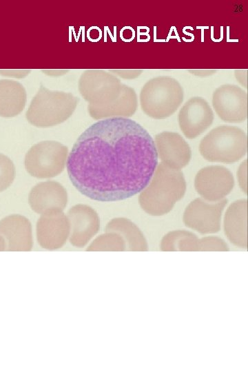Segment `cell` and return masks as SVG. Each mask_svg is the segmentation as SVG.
<instances>
[{
	"mask_svg": "<svg viewBox=\"0 0 248 372\" xmlns=\"http://www.w3.org/2000/svg\"><path fill=\"white\" fill-rule=\"evenodd\" d=\"M185 191L186 182L183 172L161 162L149 184L141 191L139 203L147 214L163 216L172 209Z\"/></svg>",
	"mask_w": 248,
	"mask_h": 372,
	"instance_id": "cell-3",
	"label": "cell"
},
{
	"mask_svg": "<svg viewBox=\"0 0 248 372\" xmlns=\"http://www.w3.org/2000/svg\"><path fill=\"white\" fill-rule=\"evenodd\" d=\"M48 72H50L49 74H50V75H52V76H58V75H60V74L61 75V74H63L67 72L68 71H63V70L59 71V70H56V71L54 72V70H50V71H48Z\"/></svg>",
	"mask_w": 248,
	"mask_h": 372,
	"instance_id": "cell-29",
	"label": "cell"
},
{
	"mask_svg": "<svg viewBox=\"0 0 248 372\" xmlns=\"http://www.w3.org/2000/svg\"><path fill=\"white\" fill-rule=\"evenodd\" d=\"M198 237L185 230H174L167 233L161 240L163 251H196Z\"/></svg>",
	"mask_w": 248,
	"mask_h": 372,
	"instance_id": "cell-20",
	"label": "cell"
},
{
	"mask_svg": "<svg viewBox=\"0 0 248 372\" xmlns=\"http://www.w3.org/2000/svg\"><path fill=\"white\" fill-rule=\"evenodd\" d=\"M247 160H245L239 166V168L237 172V177L239 185L244 192L245 194H247Z\"/></svg>",
	"mask_w": 248,
	"mask_h": 372,
	"instance_id": "cell-24",
	"label": "cell"
},
{
	"mask_svg": "<svg viewBox=\"0 0 248 372\" xmlns=\"http://www.w3.org/2000/svg\"><path fill=\"white\" fill-rule=\"evenodd\" d=\"M212 106L223 121L242 123L247 117V94L236 85H222L213 93Z\"/></svg>",
	"mask_w": 248,
	"mask_h": 372,
	"instance_id": "cell-9",
	"label": "cell"
},
{
	"mask_svg": "<svg viewBox=\"0 0 248 372\" xmlns=\"http://www.w3.org/2000/svg\"><path fill=\"white\" fill-rule=\"evenodd\" d=\"M154 143L161 163L180 170L189 163L192 150L187 142L178 134L164 131L155 136Z\"/></svg>",
	"mask_w": 248,
	"mask_h": 372,
	"instance_id": "cell-14",
	"label": "cell"
},
{
	"mask_svg": "<svg viewBox=\"0 0 248 372\" xmlns=\"http://www.w3.org/2000/svg\"><path fill=\"white\" fill-rule=\"evenodd\" d=\"M234 179L231 172L221 165H209L200 169L195 176L196 192L207 201L217 202L232 190Z\"/></svg>",
	"mask_w": 248,
	"mask_h": 372,
	"instance_id": "cell-10",
	"label": "cell"
},
{
	"mask_svg": "<svg viewBox=\"0 0 248 372\" xmlns=\"http://www.w3.org/2000/svg\"><path fill=\"white\" fill-rule=\"evenodd\" d=\"M86 250L123 251H126V244L120 234L115 232H105L94 239Z\"/></svg>",
	"mask_w": 248,
	"mask_h": 372,
	"instance_id": "cell-21",
	"label": "cell"
},
{
	"mask_svg": "<svg viewBox=\"0 0 248 372\" xmlns=\"http://www.w3.org/2000/svg\"><path fill=\"white\" fill-rule=\"evenodd\" d=\"M224 231L235 246L247 247V200H238L227 208L224 217Z\"/></svg>",
	"mask_w": 248,
	"mask_h": 372,
	"instance_id": "cell-17",
	"label": "cell"
},
{
	"mask_svg": "<svg viewBox=\"0 0 248 372\" xmlns=\"http://www.w3.org/2000/svg\"><path fill=\"white\" fill-rule=\"evenodd\" d=\"M30 70H0V74L3 76L21 79L25 77Z\"/></svg>",
	"mask_w": 248,
	"mask_h": 372,
	"instance_id": "cell-26",
	"label": "cell"
},
{
	"mask_svg": "<svg viewBox=\"0 0 248 372\" xmlns=\"http://www.w3.org/2000/svg\"><path fill=\"white\" fill-rule=\"evenodd\" d=\"M6 251V244L3 238L0 236V251Z\"/></svg>",
	"mask_w": 248,
	"mask_h": 372,
	"instance_id": "cell-30",
	"label": "cell"
},
{
	"mask_svg": "<svg viewBox=\"0 0 248 372\" xmlns=\"http://www.w3.org/2000/svg\"><path fill=\"white\" fill-rule=\"evenodd\" d=\"M27 92L23 85L11 79H0V116L14 117L24 109Z\"/></svg>",
	"mask_w": 248,
	"mask_h": 372,
	"instance_id": "cell-18",
	"label": "cell"
},
{
	"mask_svg": "<svg viewBox=\"0 0 248 372\" xmlns=\"http://www.w3.org/2000/svg\"><path fill=\"white\" fill-rule=\"evenodd\" d=\"M247 150V136L240 128L220 125L209 132L200 141L201 156L210 162L231 163L240 160Z\"/></svg>",
	"mask_w": 248,
	"mask_h": 372,
	"instance_id": "cell-6",
	"label": "cell"
},
{
	"mask_svg": "<svg viewBox=\"0 0 248 372\" xmlns=\"http://www.w3.org/2000/svg\"><path fill=\"white\" fill-rule=\"evenodd\" d=\"M79 101V98L70 92L49 90L41 84L30 102L25 117L35 127H52L68 119Z\"/></svg>",
	"mask_w": 248,
	"mask_h": 372,
	"instance_id": "cell-4",
	"label": "cell"
},
{
	"mask_svg": "<svg viewBox=\"0 0 248 372\" xmlns=\"http://www.w3.org/2000/svg\"><path fill=\"white\" fill-rule=\"evenodd\" d=\"M67 217L70 223L69 240L76 247L85 246L99 230L98 214L89 205L78 204L72 207Z\"/></svg>",
	"mask_w": 248,
	"mask_h": 372,
	"instance_id": "cell-13",
	"label": "cell"
},
{
	"mask_svg": "<svg viewBox=\"0 0 248 372\" xmlns=\"http://www.w3.org/2000/svg\"><path fill=\"white\" fill-rule=\"evenodd\" d=\"M16 176L15 166L12 160L0 153V192L8 189Z\"/></svg>",
	"mask_w": 248,
	"mask_h": 372,
	"instance_id": "cell-22",
	"label": "cell"
},
{
	"mask_svg": "<svg viewBox=\"0 0 248 372\" xmlns=\"http://www.w3.org/2000/svg\"><path fill=\"white\" fill-rule=\"evenodd\" d=\"M188 72L199 77H207L216 72V70H188Z\"/></svg>",
	"mask_w": 248,
	"mask_h": 372,
	"instance_id": "cell-28",
	"label": "cell"
},
{
	"mask_svg": "<svg viewBox=\"0 0 248 372\" xmlns=\"http://www.w3.org/2000/svg\"><path fill=\"white\" fill-rule=\"evenodd\" d=\"M154 141L137 122L123 117L99 120L74 143L67 159L69 178L86 197L125 200L141 192L158 165Z\"/></svg>",
	"mask_w": 248,
	"mask_h": 372,
	"instance_id": "cell-1",
	"label": "cell"
},
{
	"mask_svg": "<svg viewBox=\"0 0 248 372\" xmlns=\"http://www.w3.org/2000/svg\"><path fill=\"white\" fill-rule=\"evenodd\" d=\"M227 201L226 198L216 203H209L203 198L194 199L184 211L185 225L202 234L217 233L220 229L222 212Z\"/></svg>",
	"mask_w": 248,
	"mask_h": 372,
	"instance_id": "cell-8",
	"label": "cell"
},
{
	"mask_svg": "<svg viewBox=\"0 0 248 372\" xmlns=\"http://www.w3.org/2000/svg\"><path fill=\"white\" fill-rule=\"evenodd\" d=\"M110 72L123 79H133L138 77L142 74L143 70H110Z\"/></svg>",
	"mask_w": 248,
	"mask_h": 372,
	"instance_id": "cell-25",
	"label": "cell"
},
{
	"mask_svg": "<svg viewBox=\"0 0 248 372\" xmlns=\"http://www.w3.org/2000/svg\"><path fill=\"white\" fill-rule=\"evenodd\" d=\"M227 244L222 238L217 236H205L198 239L196 251H227Z\"/></svg>",
	"mask_w": 248,
	"mask_h": 372,
	"instance_id": "cell-23",
	"label": "cell"
},
{
	"mask_svg": "<svg viewBox=\"0 0 248 372\" xmlns=\"http://www.w3.org/2000/svg\"><path fill=\"white\" fill-rule=\"evenodd\" d=\"M234 74L236 80L245 87L247 88V70H236Z\"/></svg>",
	"mask_w": 248,
	"mask_h": 372,
	"instance_id": "cell-27",
	"label": "cell"
},
{
	"mask_svg": "<svg viewBox=\"0 0 248 372\" xmlns=\"http://www.w3.org/2000/svg\"><path fill=\"white\" fill-rule=\"evenodd\" d=\"M0 236L5 241L6 251H29L32 248V225L23 216L12 214L2 218Z\"/></svg>",
	"mask_w": 248,
	"mask_h": 372,
	"instance_id": "cell-15",
	"label": "cell"
},
{
	"mask_svg": "<svg viewBox=\"0 0 248 372\" xmlns=\"http://www.w3.org/2000/svg\"><path fill=\"white\" fill-rule=\"evenodd\" d=\"M68 147L59 142L44 141L32 145L25 156L27 172L37 178H50L60 174L67 163Z\"/></svg>",
	"mask_w": 248,
	"mask_h": 372,
	"instance_id": "cell-7",
	"label": "cell"
},
{
	"mask_svg": "<svg viewBox=\"0 0 248 372\" xmlns=\"http://www.w3.org/2000/svg\"><path fill=\"white\" fill-rule=\"evenodd\" d=\"M105 231L120 234L125 242L127 251L147 250V242L144 235L139 228L127 218H113L107 224Z\"/></svg>",
	"mask_w": 248,
	"mask_h": 372,
	"instance_id": "cell-19",
	"label": "cell"
},
{
	"mask_svg": "<svg viewBox=\"0 0 248 372\" xmlns=\"http://www.w3.org/2000/svg\"><path fill=\"white\" fill-rule=\"evenodd\" d=\"M78 87L89 103L90 116L96 120L128 118L136 111L135 90L121 83L114 74L103 70H87L81 75Z\"/></svg>",
	"mask_w": 248,
	"mask_h": 372,
	"instance_id": "cell-2",
	"label": "cell"
},
{
	"mask_svg": "<svg viewBox=\"0 0 248 372\" xmlns=\"http://www.w3.org/2000/svg\"><path fill=\"white\" fill-rule=\"evenodd\" d=\"M179 127L186 138L193 139L203 134L212 124L214 112L208 102L194 96L183 105L178 113Z\"/></svg>",
	"mask_w": 248,
	"mask_h": 372,
	"instance_id": "cell-11",
	"label": "cell"
},
{
	"mask_svg": "<svg viewBox=\"0 0 248 372\" xmlns=\"http://www.w3.org/2000/svg\"><path fill=\"white\" fill-rule=\"evenodd\" d=\"M70 235V223L61 210H50L41 214L37 223L39 244L49 250L62 247Z\"/></svg>",
	"mask_w": 248,
	"mask_h": 372,
	"instance_id": "cell-12",
	"label": "cell"
},
{
	"mask_svg": "<svg viewBox=\"0 0 248 372\" xmlns=\"http://www.w3.org/2000/svg\"><path fill=\"white\" fill-rule=\"evenodd\" d=\"M28 203L31 209L40 214L50 210L63 211L68 203V193L56 181L41 182L30 190Z\"/></svg>",
	"mask_w": 248,
	"mask_h": 372,
	"instance_id": "cell-16",
	"label": "cell"
},
{
	"mask_svg": "<svg viewBox=\"0 0 248 372\" xmlns=\"http://www.w3.org/2000/svg\"><path fill=\"white\" fill-rule=\"evenodd\" d=\"M180 83L168 76H158L147 81L142 87L139 99L143 112L154 119L172 116L183 101Z\"/></svg>",
	"mask_w": 248,
	"mask_h": 372,
	"instance_id": "cell-5",
	"label": "cell"
}]
</instances>
